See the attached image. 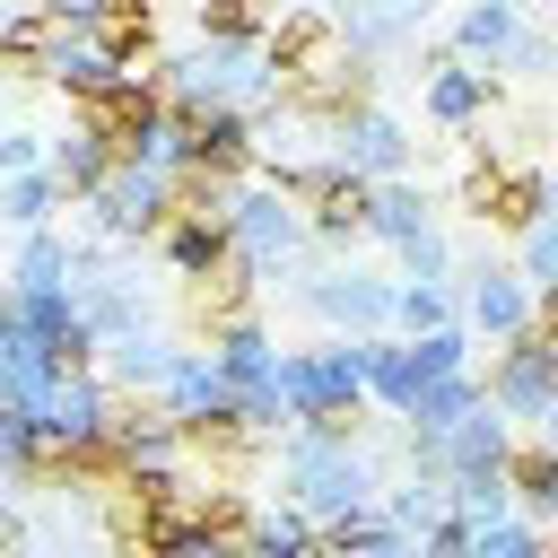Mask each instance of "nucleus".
<instances>
[{
  "mask_svg": "<svg viewBox=\"0 0 558 558\" xmlns=\"http://www.w3.org/2000/svg\"><path fill=\"white\" fill-rule=\"evenodd\" d=\"M471 401H480V384H471V375L453 366V375H427V384L410 392V418H418V436H445V427H453V418H462Z\"/></svg>",
  "mask_w": 558,
  "mask_h": 558,
  "instance_id": "2eb2a0df",
  "label": "nucleus"
},
{
  "mask_svg": "<svg viewBox=\"0 0 558 558\" xmlns=\"http://www.w3.org/2000/svg\"><path fill=\"white\" fill-rule=\"evenodd\" d=\"M323 541H331V549H392V541H401V523H375V514H357V506H349V514H331V523H323Z\"/></svg>",
  "mask_w": 558,
  "mask_h": 558,
  "instance_id": "5701e85b",
  "label": "nucleus"
},
{
  "mask_svg": "<svg viewBox=\"0 0 558 558\" xmlns=\"http://www.w3.org/2000/svg\"><path fill=\"white\" fill-rule=\"evenodd\" d=\"M392 314H401L410 331H436V323H445V288H436V279H410V288L392 296Z\"/></svg>",
  "mask_w": 558,
  "mask_h": 558,
  "instance_id": "a878e982",
  "label": "nucleus"
},
{
  "mask_svg": "<svg viewBox=\"0 0 558 558\" xmlns=\"http://www.w3.org/2000/svg\"><path fill=\"white\" fill-rule=\"evenodd\" d=\"M166 262H174L183 279H218V270L235 262V227H227V218H201V209H183V218L166 227Z\"/></svg>",
  "mask_w": 558,
  "mask_h": 558,
  "instance_id": "6e6552de",
  "label": "nucleus"
},
{
  "mask_svg": "<svg viewBox=\"0 0 558 558\" xmlns=\"http://www.w3.org/2000/svg\"><path fill=\"white\" fill-rule=\"evenodd\" d=\"M244 541H253V549H270V558H288V549H305V541H323V532H314L305 514H270V523H253Z\"/></svg>",
  "mask_w": 558,
  "mask_h": 558,
  "instance_id": "bb28decb",
  "label": "nucleus"
},
{
  "mask_svg": "<svg viewBox=\"0 0 558 558\" xmlns=\"http://www.w3.org/2000/svg\"><path fill=\"white\" fill-rule=\"evenodd\" d=\"M61 279V244L44 227H26V253H17V288H52Z\"/></svg>",
  "mask_w": 558,
  "mask_h": 558,
  "instance_id": "393cba45",
  "label": "nucleus"
},
{
  "mask_svg": "<svg viewBox=\"0 0 558 558\" xmlns=\"http://www.w3.org/2000/svg\"><path fill=\"white\" fill-rule=\"evenodd\" d=\"M488 392H497V410L541 418V410H549V392H558V340L523 323V331L506 340V357H497V384H488Z\"/></svg>",
  "mask_w": 558,
  "mask_h": 558,
  "instance_id": "39448f33",
  "label": "nucleus"
},
{
  "mask_svg": "<svg viewBox=\"0 0 558 558\" xmlns=\"http://www.w3.org/2000/svg\"><path fill=\"white\" fill-rule=\"evenodd\" d=\"M436 453H445V480H453V471H506V427L471 401V410L436 436Z\"/></svg>",
  "mask_w": 558,
  "mask_h": 558,
  "instance_id": "9b49d317",
  "label": "nucleus"
},
{
  "mask_svg": "<svg viewBox=\"0 0 558 558\" xmlns=\"http://www.w3.org/2000/svg\"><path fill=\"white\" fill-rule=\"evenodd\" d=\"M549 209H558V183H549Z\"/></svg>",
  "mask_w": 558,
  "mask_h": 558,
  "instance_id": "c9c22d12",
  "label": "nucleus"
},
{
  "mask_svg": "<svg viewBox=\"0 0 558 558\" xmlns=\"http://www.w3.org/2000/svg\"><path fill=\"white\" fill-rule=\"evenodd\" d=\"M410 357H418V375H453V366H462V340L436 323V331H418V340H410Z\"/></svg>",
  "mask_w": 558,
  "mask_h": 558,
  "instance_id": "c85d7f7f",
  "label": "nucleus"
},
{
  "mask_svg": "<svg viewBox=\"0 0 558 558\" xmlns=\"http://www.w3.org/2000/svg\"><path fill=\"white\" fill-rule=\"evenodd\" d=\"M227 227H235V262H253V270H270V262L296 244V218H288L279 183H270V192H244V201H227Z\"/></svg>",
  "mask_w": 558,
  "mask_h": 558,
  "instance_id": "0eeeda50",
  "label": "nucleus"
},
{
  "mask_svg": "<svg viewBox=\"0 0 558 558\" xmlns=\"http://www.w3.org/2000/svg\"><path fill=\"white\" fill-rule=\"evenodd\" d=\"M87 201L105 209V227H113V235H148V227H166V209H174V166L113 157V174H105Z\"/></svg>",
  "mask_w": 558,
  "mask_h": 558,
  "instance_id": "7ed1b4c3",
  "label": "nucleus"
},
{
  "mask_svg": "<svg viewBox=\"0 0 558 558\" xmlns=\"http://www.w3.org/2000/svg\"><path fill=\"white\" fill-rule=\"evenodd\" d=\"M270 183H279L288 201H305L323 235H357V227H366V192H375V183H366L357 166H270Z\"/></svg>",
  "mask_w": 558,
  "mask_h": 558,
  "instance_id": "20e7f679",
  "label": "nucleus"
},
{
  "mask_svg": "<svg viewBox=\"0 0 558 558\" xmlns=\"http://www.w3.org/2000/svg\"><path fill=\"white\" fill-rule=\"evenodd\" d=\"M427 549H471V514H445V523H427Z\"/></svg>",
  "mask_w": 558,
  "mask_h": 558,
  "instance_id": "7c9ffc66",
  "label": "nucleus"
},
{
  "mask_svg": "<svg viewBox=\"0 0 558 558\" xmlns=\"http://www.w3.org/2000/svg\"><path fill=\"white\" fill-rule=\"evenodd\" d=\"M314 305L331 314V323H384L392 314V288H375V279H314Z\"/></svg>",
  "mask_w": 558,
  "mask_h": 558,
  "instance_id": "f3484780",
  "label": "nucleus"
},
{
  "mask_svg": "<svg viewBox=\"0 0 558 558\" xmlns=\"http://www.w3.org/2000/svg\"><path fill=\"white\" fill-rule=\"evenodd\" d=\"M471 314H480V331L514 340V331L532 323V296H523V279H506V270H480V288H471Z\"/></svg>",
  "mask_w": 558,
  "mask_h": 558,
  "instance_id": "4468645a",
  "label": "nucleus"
},
{
  "mask_svg": "<svg viewBox=\"0 0 558 558\" xmlns=\"http://www.w3.org/2000/svg\"><path fill=\"white\" fill-rule=\"evenodd\" d=\"M78 35H87V44H96L113 70H131V61L157 44V17H148V0H105V9H96Z\"/></svg>",
  "mask_w": 558,
  "mask_h": 558,
  "instance_id": "1a4fd4ad",
  "label": "nucleus"
},
{
  "mask_svg": "<svg viewBox=\"0 0 558 558\" xmlns=\"http://www.w3.org/2000/svg\"><path fill=\"white\" fill-rule=\"evenodd\" d=\"M35 166V140L26 131H0V174H26Z\"/></svg>",
  "mask_w": 558,
  "mask_h": 558,
  "instance_id": "2f4dec72",
  "label": "nucleus"
},
{
  "mask_svg": "<svg viewBox=\"0 0 558 558\" xmlns=\"http://www.w3.org/2000/svg\"><path fill=\"white\" fill-rule=\"evenodd\" d=\"M52 174H61V192H96V183L113 174V148H105V131H78V140H61V148H52Z\"/></svg>",
  "mask_w": 558,
  "mask_h": 558,
  "instance_id": "412c9836",
  "label": "nucleus"
},
{
  "mask_svg": "<svg viewBox=\"0 0 558 558\" xmlns=\"http://www.w3.org/2000/svg\"><path fill=\"white\" fill-rule=\"evenodd\" d=\"M480 105H488V70L436 61V78H427V113H436V122H471Z\"/></svg>",
  "mask_w": 558,
  "mask_h": 558,
  "instance_id": "dca6fc26",
  "label": "nucleus"
},
{
  "mask_svg": "<svg viewBox=\"0 0 558 558\" xmlns=\"http://www.w3.org/2000/svg\"><path fill=\"white\" fill-rule=\"evenodd\" d=\"M201 35H218V44H253V35H262V9H253V0H201Z\"/></svg>",
  "mask_w": 558,
  "mask_h": 558,
  "instance_id": "b1692460",
  "label": "nucleus"
},
{
  "mask_svg": "<svg viewBox=\"0 0 558 558\" xmlns=\"http://www.w3.org/2000/svg\"><path fill=\"white\" fill-rule=\"evenodd\" d=\"M366 401V340L357 349H314V357H279V410L323 418V410H357Z\"/></svg>",
  "mask_w": 558,
  "mask_h": 558,
  "instance_id": "f257e3e1",
  "label": "nucleus"
},
{
  "mask_svg": "<svg viewBox=\"0 0 558 558\" xmlns=\"http://www.w3.org/2000/svg\"><path fill=\"white\" fill-rule=\"evenodd\" d=\"M288 480H296V497H305L314 514H349V506H366V471H357L349 436L305 427V445H288Z\"/></svg>",
  "mask_w": 558,
  "mask_h": 558,
  "instance_id": "f03ea898",
  "label": "nucleus"
},
{
  "mask_svg": "<svg viewBox=\"0 0 558 558\" xmlns=\"http://www.w3.org/2000/svg\"><path fill=\"white\" fill-rule=\"evenodd\" d=\"M427 227V201L410 192V183H384V192H366V235H384V244H410Z\"/></svg>",
  "mask_w": 558,
  "mask_h": 558,
  "instance_id": "6ab92c4d",
  "label": "nucleus"
},
{
  "mask_svg": "<svg viewBox=\"0 0 558 558\" xmlns=\"http://www.w3.org/2000/svg\"><path fill=\"white\" fill-rule=\"evenodd\" d=\"M506 480H514V497H523L532 514H558V445H523V453H506Z\"/></svg>",
  "mask_w": 558,
  "mask_h": 558,
  "instance_id": "aec40b11",
  "label": "nucleus"
},
{
  "mask_svg": "<svg viewBox=\"0 0 558 558\" xmlns=\"http://www.w3.org/2000/svg\"><path fill=\"white\" fill-rule=\"evenodd\" d=\"M17 331H26V340H44V357H52V340H70V331H87V323H78L70 288L52 279V288H17Z\"/></svg>",
  "mask_w": 558,
  "mask_h": 558,
  "instance_id": "ddd939ff",
  "label": "nucleus"
},
{
  "mask_svg": "<svg viewBox=\"0 0 558 558\" xmlns=\"http://www.w3.org/2000/svg\"><path fill=\"white\" fill-rule=\"evenodd\" d=\"M462 209H471V218H497V227H532V218L549 209V183H541V174L471 166V174H462Z\"/></svg>",
  "mask_w": 558,
  "mask_h": 558,
  "instance_id": "423d86ee",
  "label": "nucleus"
},
{
  "mask_svg": "<svg viewBox=\"0 0 558 558\" xmlns=\"http://www.w3.org/2000/svg\"><path fill=\"white\" fill-rule=\"evenodd\" d=\"M52 201H61V174H35V166H26V174H9L0 218H9V227H44V218H52Z\"/></svg>",
  "mask_w": 558,
  "mask_h": 558,
  "instance_id": "4be33fe9",
  "label": "nucleus"
},
{
  "mask_svg": "<svg viewBox=\"0 0 558 558\" xmlns=\"http://www.w3.org/2000/svg\"><path fill=\"white\" fill-rule=\"evenodd\" d=\"M9 340H17V305L0 296V349H9Z\"/></svg>",
  "mask_w": 558,
  "mask_h": 558,
  "instance_id": "72a5a7b5",
  "label": "nucleus"
},
{
  "mask_svg": "<svg viewBox=\"0 0 558 558\" xmlns=\"http://www.w3.org/2000/svg\"><path fill=\"white\" fill-rule=\"evenodd\" d=\"M340 122V166H357V174H392L401 166V131L384 122V113H366V105H349V113H331Z\"/></svg>",
  "mask_w": 558,
  "mask_h": 558,
  "instance_id": "9d476101",
  "label": "nucleus"
},
{
  "mask_svg": "<svg viewBox=\"0 0 558 558\" xmlns=\"http://www.w3.org/2000/svg\"><path fill=\"white\" fill-rule=\"evenodd\" d=\"M532 331L558 340V279H541V296H532Z\"/></svg>",
  "mask_w": 558,
  "mask_h": 558,
  "instance_id": "473e14b6",
  "label": "nucleus"
},
{
  "mask_svg": "<svg viewBox=\"0 0 558 558\" xmlns=\"http://www.w3.org/2000/svg\"><path fill=\"white\" fill-rule=\"evenodd\" d=\"M331 35H340V26H331L323 9H296V17H288V26L270 35V44H262V61H270V78H296V70H314V61L331 52Z\"/></svg>",
  "mask_w": 558,
  "mask_h": 558,
  "instance_id": "f8f14e48",
  "label": "nucleus"
},
{
  "mask_svg": "<svg viewBox=\"0 0 558 558\" xmlns=\"http://www.w3.org/2000/svg\"><path fill=\"white\" fill-rule=\"evenodd\" d=\"M471 549H480V558H523V549H532V523H497V514H488V523H471Z\"/></svg>",
  "mask_w": 558,
  "mask_h": 558,
  "instance_id": "cd10ccee",
  "label": "nucleus"
},
{
  "mask_svg": "<svg viewBox=\"0 0 558 558\" xmlns=\"http://www.w3.org/2000/svg\"><path fill=\"white\" fill-rule=\"evenodd\" d=\"M514 35H523L514 0H471V9H462V52H471V61H497V52H514Z\"/></svg>",
  "mask_w": 558,
  "mask_h": 558,
  "instance_id": "a211bd4d",
  "label": "nucleus"
},
{
  "mask_svg": "<svg viewBox=\"0 0 558 558\" xmlns=\"http://www.w3.org/2000/svg\"><path fill=\"white\" fill-rule=\"evenodd\" d=\"M541 418H549V445H558V392H549V410H541Z\"/></svg>",
  "mask_w": 558,
  "mask_h": 558,
  "instance_id": "f704fd0d",
  "label": "nucleus"
},
{
  "mask_svg": "<svg viewBox=\"0 0 558 558\" xmlns=\"http://www.w3.org/2000/svg\"><path fill=\"white\" fill-rule=\"evenodd\" d=\"M523 262H532V279H558V218L549 209L523 227Z\"/></svg>",
  "mask_w": 558,
  "mask_h": 558,
  "instance_id": "c756f323",
  "label": "nucleus"
}]
</instances>
